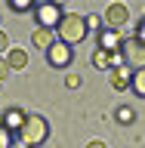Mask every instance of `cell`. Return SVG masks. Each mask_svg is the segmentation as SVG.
<instances>
[{
	"instance_id": "obj_1",
	"label": "cell",
	"mask_w": 145,
	"mask_h": 148,
	"mask_svg": "<svg viewBox=\"0 0 145 148\" xmlns=\"http://www.w3.org/2000/svg\"><path fill=\"white\" fill-rule=\"evenodd\" d=\"M87 34H90V28H87V18L77 16V12H65L62 25L56 28V37H59L62 43H68V46L83 43V40H87Z\"/></svg>"
},
{
	"instance_id": "obj_2",
	"label": "cell",
	"mask_w": 145,
	"mask_h": 148,
	"mask_svg": "<svg viewBox=\"0 0 145 148\" xmlns=\"http://www.w3.org/2000/svg\"><path fill=\"white\" fill-rule=\"evenodd\" d=\"M46 136H49V123H46V117H40V114H28L25 127L16 133V139H19L25 148H37V145H43Z\"/></svg>"
},
{
	"instance_id": "obj_3",
	"label": "cell",
	"mask_w": 145,
	"mask_h": 148,
	"mask_svg": "<svg viewBox=\"0 0 145 148\" xmlns=\"http://www.w3.org/2000/svg\"><path fill=\"white\" fill-rule=\"evenodd\" d=\"M34 18H37V25H40V28L56 31V28L62 25V18H65V6H62V3H56V0L37 3V6H34Z\"/></svg>"
},
{
	"instance_id": "obj_4",
	"label": "cell",
	"mask_w": 145,
	"mask_h": 148,
	"mask_svg": "<svg viewBox=\"0 0 145 148\" xmlns=\"http://www.w3.org/2000/svg\"><path fill=\"white\" fill-rule=\"evenodd\" d=\"M120 53H124V65H127L130 71H142L145 68V43L142 40H136V37L124 40Z\"/></svg>"
},
{
	"instance_id": "obj_5",
	"label": "cell",
	"mask_w": 145,
	"mask_h": 148,
	"mask_svg": "<svg viewBox=\"0 0 145 148\" xmlns=\"http://www.w3.org/2000/svg\"><path fill=\"white\" fill-rule=\"evenodd\" d=\"M43 56H46V62H49V68H59V71L68 68V65L74 62V49H71L68 43H62V40H56Z\"/></svg>"
},
{
	"instance_id": "obj_6",
	"label": "cell",
	"mask_w": 145,
	"mask_h": 148,
	"mask_svg": "<svg viewBox=\"0 0 145 148\" xmlns=\"http://www.w3.org/2000/svg\"><path fill=\"white\" fill-rule=\"evenodd\" d=\"M120 46H124V37H120V31H114V28H102L99 34H96V49L120 53Z\"/></svg>"
},
{
	"instance_id": "obj_7",
	"label": "cell",
	"mask_w": 145,
	"mask_h": 148,
	"mask_svg": "<svg viewBox=\"0 0 145 148\" xmlns=\"http://www.w3.org/2000/svg\"><path fill=\"white\" fill-rule=\"evenodd\" d=\"M127 22H130V9H127V3H111V6L105 9V28L120 31Z\"/></svg>"
},
{
	"instance_id": "obj_8",
	"label": "cell",
	"mask_w": 145,
	"mask_h": 148,
	"mask_svg": "<svg viewBox=\"0 0 145 148\" xmlns=\"http://www.w3.org/2000/svg\"><path fill=\"white\" fill-rule=\"evenodd\" d=\"M130 80H133V71H130L127 65L108 71V83H111V90H118V92H127L130 90Z\"/></svg>"
},
{
	"instance_id": "obj_9",
	"label": "cell",
	"mask_w": 145,
	"mask_h": 148,
	"mask_svg": "<svg viewBox=\"0 0 145 148\" xmlns=\"http://www.w3.org/2000/svg\"><path fill=\"white\" fill-rule=\"evenodd\" d=\"M25 120H28V114L22 108H6V111H3V117H0V123H3L6 130H12V133H19V130L25 127Z\"/></svg>"
},
{
	"instance_id": "obj_10",
	"label": "cell",
	"mask_w": 145,
	"mask_h": 148,
	"mask_svg": "<svg viewBox=\"0 0 145 148\" xmlns=\"http://www.w3.org/2000/svg\"><path fill=\"white\" fill-rule=\"evenodd\" d=\"M56 40H59V37H56V31H46V28H37L34 34H31V43H34L37 49H43V53L56 43Z\"/></svg>"
},
{
	"instance_id": "obj_11",
	"label": "cell",
	"mask_w": 145,
	"mask_h": 148,
	"mask_svg": "<svg viewBox=\"0 0 145 148\" xmlns=\"http://www.w3.org/2000/svg\"><path fill=\"white\" fill-rule=\"evenodd\" d=\"M3 59H6L9 71H22V68H25V65H28V53H25V49H22V46H19V49H9V53L3 56Z\"/></svg>"
},
{
	"instance_id": "obj_12",
	"label": "cell",
	"mask_w": 145,
	"mask_h": 148,
	"mask_svg": "<svg viewBox=\"0 0 145 148\" xmlns=\"http://www.w3.org/2000/svg\"><path fill=\"white\" fill-rule=\"evenodd\" d=\"M90 62L96 65V68H105V71H111V53H105V49H93Z\"/></svg>"
},
{
	"instance_id": "obj_13",
	"label": "cell",
	"mask_w": 145,
	"mask_h": 148,
	"mask_svg": "<svg viewBox=\"0 0 145 148\" xmlns=\"http://www.w3.org/2000/svg\"><path fill=\"white\" fill-rule=\"evenodd\" d=\"M130 90L136 92L139 99H145V68H142V71H133V80H130Z\"/></svg>"
},
{
	"instance_id": "obj_14",
	"label": "cell",
	"mask_w": 145,
	"mask_h": 148,
	"mask_svg": "<svg viewBox=\"0 0 145 148\" xmlns=\"http://www.w3.org/2000/svg\"><path fill=\"white\" fill-rule=\"evenodd\" d=\"M114 117H118V123H120V127H130V123L136 120V111L130 108V105H120V108L114 111Z\"/></svg>"
},
{
	"instance_id": "obj_15",
	"label": "cell",
	"mask_w": 145,
	"mask_h": 148,
	"mask_svg": "<svg viewBox=\"0 0 145 148\" xmlns=\"http://www.w3.org/2000/svg\"><path fill=\"white\" fill-rule=\"evenodd\" d=\"M9 9L12 12H34V3L31 0H9Z\"/></svg>"
},
{
	"instance_id": "obj_16",
	"label": "cell",
	"mask_w": 145,
	"mask_h": 148,
	"mask_svg": "<svg viewBox=\"0 0 145 148\" xmlns=\"http://www.w3.org/2000/svg\"><path fill=\"white\" fill-rule=\"evenodd\" d=\"M12 142H16V133L0 123V148H12Z\"/></svg>"
},
{
	"instance_id": "obj_17",
	"label": "cell",
	"mask_w": 145,
	"mask_h": 148,
	"mask_svg": "<svg viewBox=\"0 0 145 148\" xmlns=\"http://www.w3.org/2000/svg\"><path fill=\"white\" fill-rule=\"evenodd\" d=\"M83 18H87V28H90V31H96V34L105 28V25H102V18L96 16V12H90V16H83Z\"/></svg>"
},
{
	"instance_id": "obj_18",
	"label": "cell",
	"mask_w": 145,
	"mask_h": 148,
	"mask_svg": "<svg viewBox=\"0 0 145 148\" xmlns=\"http://www.w3.org/2000/svg\"><path fill=\"white\" fill-rule=\"evenodd\" d=\"M9 53V37H6V31L0 28V56H6Z\"/></svg>"
},
{
	"instance_id": "obj_19",
	"label": "cell",
	"mask_w": 145,
	"mask_h": 148,
	"mask_svg": "<svg viewBox=\"0 0 145 148\" xmlns=\"http://www.w3.org/2000/svg\"><path fill=\"white\" fill-rule=\"evenodd\" d=\"M65 86H68V90H77V86H80V77H77V74H68V77H65Z\"/></svg>"
},
{
	"instance_id": "obj_20",
	"label": "cell",
	"mask_w": 145,
	"mask_h": 148,
	"mask_svg": "<svg viewBox=\"0 0 145 148\" xmlns=\"http://www.w3.org/2000/svg\"><path fill=\"white\" fill-rule=\"evenodd\" d=\"M136 40L145 43V16H142V22H139V28H136Z\"/></svg>"
},
{
	"instance_id": "obj_21",
	"label": "cell",
	"mask_w": 145,
	"mask_h": 148,
	"mask_svg": "<svg viewBox=\"0 0 145 148\" xmlns=\"http://www.w3.org/2000/svg\"><path fill=\"white\" fill-rule=\"evenodd\" d=\"M6 74H9V65H6V59L0 56V80H6Z\"/></svg>"
},
{
	"instance_id": "obj_22",
	"label": "cell",
	"mask_w": 145,
	"mask_h": 148,
	"mask_svg": "<svg viewBox=\"0 0 145 148\" xmlns=\"http://www.w3.org/2000/svg\"><path fill=\"white\" fill-rule=\"evenodd\" d=\"M87 148H108V145H105L102 139H93V142H90V145H87Z\"/></svg>"
}]
</instances>
